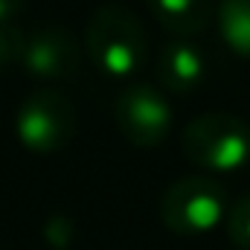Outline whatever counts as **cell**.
<instances>
[{
  "mask_svg": "<svg viewBox=\"0 0 250 250\" xmlns=\"http://www.w3.org/2000/svg\"><path fill=\"white\" fill-rule=\"evenodd\" d=\"M218 29L233 53L250 59V0H221Z\"/></svg>",
  "mask_w": 250,
  "mask_h": 250,
  "instance_id": "9c48e42d",
  "label": "cell"
},
{
  "mask_svg": "<svg viewBox=\"0 0 250 250\" xmlns=\"http://www.w3.org/2000/svg\"><path fill=\"white\" fill-rule=\"evenodd\" d=\"M227 236L239 250H250V192H245L227 212Z\"/></svg>",
  "mask_w": 250,
  "mask_h": 250,
  "instance_id": "30bf717a",
  "label": "cell"
},
{
  "mask_svg": "<svg viewBox=\"0 0 250 250\" xmlns=\"http://www.w3.org/2000/svg\"><path fill=\"white\" fill-rule=\"evenodd\" d=\"M84 44L93 64L114 79L134 76L148 56V35L140 18L120 3H108L93 12Z\"/></svg>",
  "mask_w": 250,
  "mask_h": 250,
  "instance_id": "6da1fadb",
  "label": "cell"
},
{
  "mask_svg": "<svg viewBox=\"0 0 250 250\" xmlns=\"http://www.w3.org/2000/svg\"><path fill=\"white\" fill-rule=\"evenodd\" d=\"M23 0H0V23H9V18L21 9Z\"/></svg>",
  "mask_w": 250,
  "mask_h": 250,
  "instance_id": "7c38bea8",
  "label": "cell"
},
{
  "mask_svg": "<svg viewBox=\"0 0 250 250\" xmlns=\"http://www.w3.org/2000/svg\"><path fill=\"white\" fill-rule=\"evenodd\" d=\"M151 15L178 38L198 35L209 21V0H146Z\"/></svg>",
  "mask_w": 250,
  "mask_h": 250,
  "instance_id": "ba28073f",
  "label": "cell"
},
{
  "mask_svg": "<svg viewBox=\"0 0 250 250\" xmlns=\"http://www.w3.org/2000/svg\"><path fill=\"white\" fill-rule=\"evenodd\" d=\"M114 120L128 143L140 148H154L169 137L172 111L157 87L128 84L114 102Z\"/></svg>",
  "mask_w": 250,
  "mask_h": 250,
  "instance_id": "5b68a950",
  "label": "cell"
},
{
  "mask_svg": "<svg viewBox=\"0 0 250 250\" xmlns=\"http://www.w3.org/2000/svg\"><path fill=\"white\" fill-rule=\"evenodd\" d=\"M23 32L12 23H0V70L9 67L12 62H21V53H23Z\"/></svg>",
  "mask_w": 250,
  "mask_h": 250,
  "instance_id": "8fae6325",
  "label": "cell"
},
{
  "mask_svg": "<svg viewBox=\"0 0 250 250\" xmlns=\"http://www.w3.org/2000/svg\"><path fill=\"white\" fill-rule=\"evenodd\" d=\"M21 62L38 79H67L79 70L82 50H79V41L70 29L44 26L32 38H26Z\"/></svg>",
  "mask_w": 250,
  "mask_h": 250,
  "instance_id": "8992f818",
  "label": "cell"
},
{
  "mask_svg": "<svg viewBox=\"0 0 250 250\" xmlns=\"http://www.w3.org/2000/svg\"><path fill=\"white\" fill-rule=\"evenodd\" d=\"M15 128L29 151L53 154L64 148L76 134V108L62 90L44 87L26 96V102L18 111Z\"/></svg>",
  "mask_w": 250,
  "mask_h": 250,
  "instance_id": "277c9868",
  "label": "cell"
},
{
  "mask_svg": "<svg viewBox=\"0 0 250 250\" xmlns=\"http://www.w3.org/2000/svg\"><path fill=\"white\" fill-rule=\"evenodd\" d=\"M227 212V189L209 175H189L169 184L160 198V221L178 236L209 233Z\"/></svg>",
  "mask_w": 250,
  "mask_h": 250,
  "instance_id": "3957f363",
  "label": "cell"
},
{
  "mask_svg": "<svg viewBox=\"0 0 250 250\" xmlns=\"http://www.w3.org/2000/svg\"><path fill=\"white\" fill-rule=\"evenodd\" d=\"M181 148L187 160L207 172H233L250 157V125L236 114H201L184 128Z\"/></svg>",
  "mask_w": 250,
  "mask_h": 250,
  "instance_id": "7a4b0ae2",
  "label": "cell"
},
{
  "mask_svg": "<svg viewBox=\"0 0 250 250\" xmlns=\"http://www.w3.org/2000/svg\"><path fill=\"white\" fill-rule=\"evenodd\" d=\"M204 76H207V62L195 44H189L187 38H178L163 47L157 62V79L166 90L192 93L204 82Z\"/></svg>",
  "mask_w": 250,
  "mask_h": 250,
  "instance_id": "52a82bcc",
  "label": "cell"
}]
</instances>
